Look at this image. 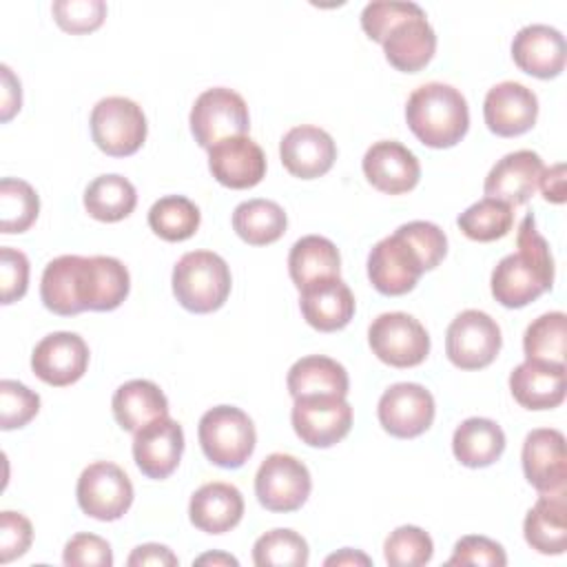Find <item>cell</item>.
<instances>
[{
    "label": "cell",
    "mask_w": 567,
    "mask_h": 567,
    "mask_svg": "<svg viewBox=\"0 0 567 567\" xmlns=\"http://www.w3.org/2000/svg\"><path fill=\"white\" fill-rule=\"evenodd\" d=\"M423 11L419 4L414 2H401V0H374L368 2L361 11V29L365 31V35L374 42H383L385 33L399 24L401 20L414 16Z\"/></svg>",
    "instance_id": "44"
},
{
    "label": "cell",
    "mask_w": 567,
    "mask_h": 567,
    "mask_svg": "<svg viewBox=\"0 0 567 567\" xmlns=\"http://www.w3.org/2000/svg\"><path fill=\"white\" fill-rule=\"evenodd\" d=\"M492 295L505 308H523L554 286V259L549 244L536 230V219L527 213L516 233V252L505 255L492 270Z\"/></svg>",
    "instance_id": "2"
},
{
    "label": "cell",
    "mask_w": 567,
    "mask_h": 567,
    "mask_svg": "<svg viewBox=\"0 0 567 567\" xmlns=\"http://www.w3.org/2000/svg\"><path fill=\"white\" fill-rule=\"evenodd\" d=\"M279 157L290 175L299 179H315L332 168L337 159V144L328 131L301 124L281 137Z\"/></svg>",
    "instance_id": "20"
},
{
    "label": "cell",
    "mask_w": 567,
    "mask_h": 567,
    "mask_svg": "<svg viewBox=\"0 0 567 567\" xmlns=\"http://www.w3.org/2000/svg\"><path fill=\"white\" fill-rule=\"evenodd\" d=\"M40 410L38 392L13 379L0 381V427L16 430L24 427Z\"/></svg>",
    "instance_id": "42"
},
{
    "label": "cell",
    "mask_w": 567,
    "mask_h": 567,
    "mask_svg": "<svg viewBox=\"0 0 567 567\" xmlns=\"http://www.w3.org/2000/svg\"><path fill=\"white\" fill-rule=\"evenodd\" d=\"M385 60L403 73L421 71L436 51V33L425 18V11H419L399 24H394L383 38Z\"/></svg>",
    "instance_id": "26"
},
{
    "label": "cell",
    "mask_w": 567,
    "mask_h": 567,
    "mask_svg": "<svg viewBox=\"0 0 567 567\" xmlns=\"http://www.w3.org/2000/svg\"><path fill=\"white\" fill-rule=\"evenodd\" d=\"M363 175L381 193L401 195L412 190L421 177L416 155L396 140L374 142L363 155Z\"/></svg>",
    "instance_id": "21"
},
{
    "label": "cell",
    "mask_w": 567,
    "mask_h": 567,
    "mask_svg": "<svg viewBox=\"0 0 567 567\" xmlns=\"http://www.w3.org/2000/svg\"><path fill=\"white\" fill-rule=\"evenodd\" d=\"M339 270L341 255L330 239L321 235H306L292 244L288 255V272L299 290L315 279L339 277Z\"/></svg>",
    "instance_id": "32"
},
{
    "label": "cell",
    "mask_w": 567,
    "mask_h": 567,
    "mask_svg": "<svg viewBox=\"0 0 567 567\" xmlns=\"http://www.w3.org/2000/svg\"><path fill=\"white\" fill-rule=\"evenodd\" d=\"M62 560L69 567H111L113 551L102 536L75 534L64 545Z\"/></svg>",
    "instance_id": "46"
},
{
    "label": "cell",
    "mask_w": 567,
    "mask_h": 567,
    "mask_svg": "<svg viewBox=\"0 0 567 567\" xmlns=\"http://www.w3.org/2000/svg\"><path fill=\"white\" fill-rule=\"evenodd\" d=\"M204 456L226 470L241 467L255 452L257 432L250 416L235 405H215L206 410L197 425Z\"/></svg>",
    "instance_id": "5"
},
{
    "label": "cell",
    "mask_w": 567,
    "mask_h": 567,
    "mask_svg": "<svg viewBox=\"0 0 567 567\" xmlns=\"http://www.w3.org/2000/svg\"><path fill=\"white\" fill-rule=\"evenodd\" d=\"M33 540V527L27 516L4 509L0 514V563H11L27 554Z\"/></svg>",
    "instance_id": "48"
},
{
    "label": "cell",
    "mask_w": 567,
    "mask_h": 567,
    "mask_svg": "<svg viewBox=\"0 0 567 567\" xmlns=\"http://www.w3.org/2000/svg\"><path fill=\"white\" fill-rule=\"evenodd\" d=\"M370 565V558L361 551H354L350 547H343L339 554H332L326 558V565Z\"/></svg>",
    "instance_id": "52"
},
{
    "label": "cell",
    "mask_w": 567,
    "mask_h": 567,
    "mask_svg": "<svg viewBox=\"0 0 567 567\" xmlns=\"http://www.w3.org/2000/svg\"><path fill=\"white\" fill-rule=\"evenodd\" d=\"M405 120L421 144L450 148L467 133L470 109L458 89L443 82H427L408 97Z\"/></svg>",
    "instance_id": "3"
},
{
    "label": "cell",
    "mask_w": 567,
    "mask_h": 567,
    "mask_svg": "<svg viewBox=\"0 0 567 567\" xmlns=\"http://www.w3.org/2000/svg\"><path fill=\"white\" fill-rule=\"evenodd\" d=\"M173 295L182 308L206 315L221 308L230 295L228 264L213 250H190L173 268Z\"/></svg>",
    "instance_id": "4"
},
{
    "label": "cell",
    "mask_w": 567,
    "mask_h": 567,
    "mask_svg": "<svg viewBox=\"0 0 567 567\" xmlns=\"http://www.w3.org/2000/svg\"><path fill=\"white\" fill-rule=\"evenodd\" d=\"M447 252L445 233L423 219L401 224L377 241L368 255V277L374 290L388 297L410 292L425 270L436 268Z\"/></svg>",
    "instance_id": "1"
},
{
    "label": "cell",
    "mask_w": 567,
    "mask_h": 567,
    "mask_svg": "<svg viewBox=\"0 0 567 567\" xmlns=\"http://www.w3.org/2000/svg\"><path fill=\"white\" fill-rule=\"evenodd\" d=\"M523 534L532 549L558 556L567 549V503L565 494H540L523 520Z\"/></svg>",
    "instance_id": "28"
},
{
    "label": "cell",
    "mask_w": 567,
    "mask_h": 567,
    "mask_svg": "<svg viewBox=\"0 0 567 567\" xmlns=\"http://www.w3.org/2000/svg\"><path fill=\"white\" fill-rule=\"evenodd\" d=\"M483 117L487 128L501 137L523 135L536 124L538 97L525 84L505 80L487 91Z\"/></svg>",
    "instance_id": "18"
},
{
    "label": "cell",
    "mask_w": 567,
    "mask_h": 567,
    "mask_svg": "<svg viewBox=\"0 0 567 567\" xmlns=\"http://www.w3.org/2000/svg\"><path fill=\"white\" fill-rule=\"evenodd\" d=\"M179 560L177 556L159 543H146L133 549V554L128 556L126 565L131 567H144V565H155V567H175Z\"/></svg>",
    "instance_id": "49"
},
{
    "label": "cell",
    "mask_w": 567,
    "mask_h": 567,
    "mask_svg": "<svg viewBox=\"0 0 567 567\" xmlns=\"http://www.w3.org/2000/svg\"><path fill=\"white\" fill-rule=\"evenodd\" d=\"M308 543L295 529H270L252 545L257 567H303L308 563Z\"/></svg>",
    "instance_id": "40"
},
{
    "label": "cell",
    "mask_w": 567,
    "mask_h": 567,
    "mask_svg": "<svg viewBox=\"0 0 567 567\" xmlns=\"http://www.w3.org/2000/svg\"><path fill=\"white\" fill-rule=\"evenodd\" d=\"M29 286V259L11 246L0 248V299L4 306L24 297Z\"/></svg>",
    "instance_id": "45"
},
{
    "label": "cell",
    "mask_w": 567,
    "mask_h": 567,
    "mask_svg": "<svg viewBox=\"0 0 567 567\" xmlns=\"http://www.w3.org/2000/svg\"><path fill=\"white\" fill-rule=\"evenodd\" d=\"M565 363L525 359L509 374V390L525 410H551L565 401Z\"/></svg>",
    "instance_id": "25"
},
{
    "label": "cell",
    "mask_w": 567,
    "mask_h": 567,
    "mask_svg": "<svg viewBox=\"0 0 567 567\" xmlns=\"http://www.w3.org/2000/svg\"><path fill=\"white\" fill-rule=\"evenodd\" d=\"M545 166L538 153L520 148L501 157L485 177L483 190L487 197L501 199L509 206L525 204L538 188Z\"/></svg>",
    "instance_id": "23"
},
{
    "label": "cell",
    "mask_w": 567,
    "mask_h": 567,
    "mask_svg": "<svg viewBox=\"0 0 567 567\" xmlns=\"http://www.w3.org/2000/svg\"><path fill=\"white\" fill-rule=\"evenodd\" d=\"M75 496L86 516L95 520H117L133 503V483L120 465L95 461L82 470Z\"/></svg>",
    "instance_id": "11"
},
{
    "label": "cell",
    "mask_w": 567,
    "mask_h": 567,
    "mask_svg": "<svg viewBox=\"0 0 567 567\" xmlns=\"http://www.w3.org/2000/svg\"><path fill=\"white\" fill-rule=\"evenodd\" d=\"M447 565H487V567H503L507 565L505 549L487 538V536H463L456 540Z\"/></svg>",
    "instance_id": "47"
},
{
    "label": "cell",
    "mask_w": 567,
    "mask_h": 567,
    "mask_svg": "<svg viewBox=\"0 0 567 567\" xmlns=\"http://www.w3.org/2000/svg\"><path fill=\"white\" fill-rule=\"evenodd\" d=\"M567 317L560 310L545 312L534 319L523 334L525 359L545 363H565Z\"/></svg>",
    "instance_id": "39"
},
{
    "label": "cell",
    "mask_w": 567,
    "mask_h": 567,
    "mask_svg": "<svg viewBox=\"0 0 567 567\" xmlns=\"http://www.w3.org/2000/svg\"><path fill=\"white\" fill-rule=\"evenodd\" d=\"M434 543L416 525H401L383 543V556L390 567H419L432 560Z\"/></svg>",
    "instance_id": "41"
},
{
    "label": "cell",
    "mask_w": 567,
    "mask_h": 567,
    "mask_svg": "<svg viewBox=\"0 0 567 567\" xmlns=\"http://www.w3.org/2000/svg\"><path fill=\"white\" fill-rule=\"evenodd\" d=\"M58 27L66 33H91L102 27L106 18V2L102 0H55L51 4Z\"/></svg>",
    "instance_id": "43"
},
{
    "label": "cell",
    "mask_w": 567,
    "mask_h": 567,
    "mask_svg": "<svg viewBox=\"0 0 567 567\" xmlns=\"http://www.w3.org/2000/svg\"><path fill=\"white\" fill-rule=\"evenodd\" d=\"M290 421L301 443L332 447L352 427V405L337 394H303L295 399Z\"/></svg>",
    "instance_id": "8"
},
{
    "label": "cell",
    "mask_w": 567,
    "mask_h": 567,
    "mask_svg": "<svg viewBox=\"0 0 567 567\" xmlns=\"http://www.w3.org/2000/svg\"><path fill=\"white\" fill-rule=\"evenodd\" d=\"M505 450L503 427L485 416L465 419L452 436V452L465 467H487L501 458Z\"/></svg>",
    "instance_id": "30"
},
{
    "label": "cell",
    "mask_w": 567,
    "mask_h": 567,
    "mask_svg": "<svg viewBox=\"0 0 567 567\" xmlns=\"http://www.w3.org/2000/svg\"><path fill=\"white\" fill-rule=\"evenodd\" d=\"M2 75V106H0V120L9 122L22 106V91H20V80L13 75V71L2 64L0 66Z\"/></svg>",
    "instance_id": "50"
},
{
    "label": "cell",
    "mask_w": 567,
    "mask_h": 567,
    "mask_svg": "<svg viewBox=\"0 0 567 567\" xmlns=\"http://www.w3.org/2000/svg\"><path fill=\"white\" fill-rule=\"evenodd\" d=\"M565 55V38L549 24H527L512 40V58L516 66L540 80L560 75Z\"/></svg>",
    "instance_id": "24"
},
{
    "label": "cell",
    "mask_w": 567,
    "mask_h": 567,
    "mask_svg": "<svg viewBox=\"0 0 567 567\" xmlns=\"http://www.w3.org/2000/svg\"><path fill=\"white\" fill-rule=\"evenodd\" d=\"M117 425L126 432H137L155 419L168 416L166 394L148 379H133L122 383L111 401Z\"/></svg>",
    "instance_id": "29"
},
{
    "label": "cell",
    "mask_w": 567,
    "mask_h": 567,
    "mask_svg": "<svg viewBox=\"0 0 567 567\" xmlns=\"http://www.w3.org/2000/svg\"><path fill=\"white\" fill-rule=\"evenodd\" d=\"M190 133L202 148L213 144L246 135L250 128V115L244 97L226 86H213L197 95L190 109Z\"/></svg>",
    "instance_id": "7"
},
{
    "label": "cell",
    "mask_w": 567,
    "mask_h": 567,
    "mask_svg": "<svg viewBox=\"0 0 567 567\" xmlns=\"http://www.w3.org/2000/svg\"><path fill=\"white\" fill-rule=\"evenodd\" d=\"M461 233L472 241H494L505 237L514 226V206L483 197L467 206L456 219Z\"/></svg>",
    "instance_id": "37"
},
{
    "label": "cell",
    "mask_w": 567,
    "mask_h": 567,
    "mask_svg": "<svg viewBox=\"0 0 567 567\" xmlns=\"http://www.w3.org/2000/svg\"><path fill=\"white\" fill-rule=\"evenodd\" d=\"M91 257L60 255L42 272L40 299L47 310L71 317L89 310Z\"/></svg>",
    "instance_id": "13"
},
{
    "label": "cell",
    "mask_w": 567,
    "mask_h": 567,
    "mask_svg": "<svg viewBox=\"0 0 567 567\" xmlns=\"http://www.w3.org/2000/svg\"><path fill=\"white\" fill-rule=\"evenodd\" d=\"M195 565H239L237 558L228 556V554H202L199 558H195Z\"/></svg>",
    "instance_id": "53"
},
{
    "label": "cell",
    "mask_w": 567,
    "mask_h": 567,
    "mask_svg": "<svg viewBox=\"0 0 567 567\" xmlns=\"http://www.w3.org/2000/svg\"><path fill=\"white\" fill-rule=\"evenodd\" d=\"M184 452V430L171 419L162 416L144 425L133 436V458L140 472L148 478L162 481L171 476Z\"/></svg>",
    "instance_id": "17"
},
{
    "label": "cell",
    "mask_w": 567,
    "mask_h": 567,
    "mask_svg": "<svg viewBox=\"0 0 567 567\" xmlns=\"http://www.w3.org/2000/svg\"><path fill=\"white\" fill-rule=\"evenodd\" d=\"M89 124L95 146L111 157H128L137 153L148 128L142 106L122 95L102 97L93 106Z\"/></svg>",
    "instance_id": "6"
},
{
    "label": "cell",
    "mask_w": 567,
    "mask_h": 567,
    "mask_svg": "<svg viewBox=\"0 0 567 567\" xmlns=\"http://www.w3.org/2000/svg\"><path fill=\"white\" fill-rule=\"evenodd\" d=\"M199 221V208L184 195L159 197L148 210V226L164 241H184L193 237Z\"/></svg>",
    "instance_id": "35"
},
{
    "label": "cell",
    "mask_w": 567,
    "mask_h": 567,
    "mask_svg": "<svg viewBox=\"0 0 567 567\" xmlns=\"http://www.w3.org/2000/svg\"><path fill=\"white\" fill-rule=\"evenodd\" d=\"M538 186L547 202L563 204L565 202V164H554V166L545 168Z\"/></svg>",
    "instance_id": "51"
},
{
    "label": "cell",
    "mask_w": 567,
    "mask_h": 567,
    "mask_svg": "<svg viewBox=\"0 0 567 567\" xmlns=\"http://www.w3.org/2000/svg\"><path fill=\"white\" fill-rule=\"evenodd\" d=\"M368 343L379 361L392 368H412L425 361L430 334L408 312H383L368 328Z\"/></svg>",
    "instance_id": "9"
},
{
    "label": "cell",
    "mask_w": 567,
    "mask_h": 567,
    "mask_svg": "<svg viewBox=\"0 0 567 567\" xmlns=\"http://www.w3.org/2000/svg\"><path fill=\"white\" fill-rule=\"evenodd\" d=\"M288 392L292 399L303 394H337L346 396L350 379L346 368L323 354H308L295 361L288 370Z\"/></svg>",
    "instance_id": "31"
},
{
    "label": "cell",
    "mask_w": 567,
    "mask_h": 567,
    "mask_svg": "<svg viewBox=\"0 0 567 567\" xmlns=\"http://www.w3.org/2000/svg\"><path fill=\"white\" fill-rule=\"evenodd\" d=\"M131 290V275L126 266L115 257H91V286L89 310L106 312L115 310Z\"/></svg>",
    "instance_id": "36"
},
{
    "label": "cell",
    "mask_w": 567,
    "mask_h": 567,
    "mask_svg": "<svg viewBox=\"0 0 567 567\" xmlns=\"http://www.w3.org/2000/svg\"><path fill=\"white\" fill-rule=\"evenodd\" d=\"M86 368L89 346L75 332H51L38 341L31 352L33 374L53 388H64L80 381Z\"/></svg>",
    "instance_id": "16"
},
{
    "label": "cell",
    "mask_w": 567,
    "mask_h": 567,
    "mask_svg": "<svg viewBox=\"0 0 567 567\" xmlns=\"http://www.w3.org/2000/svg\"><path fill=\"white\" fill-rule=\"evenodd\" d=\"M501 343L498 323L474 308L456 315L445 332V354L461 370L487 368L496 359Z\"/></svg>",
    "instance_id": "10"
},
{
    "label": "cell",
    "mask_w": 567,
    "mask_h": 567,
    "mask_svg": "<svg viewBox=\"0 0 567 567\" xmlns=\"http://www.w3.org/2000/svg\"><path fill=\"white\" fill-rule=\"evenodd\" d=\"M244 516V496L230 483H206L190 496L188 518L206 534H224L239 525Z\"/></svg>",
    "instance_id": "27"
},
{
    "label": "cell",
    "mask_w": 567,
    "mask_h": 567,
    "mask_svg": "<svg viewBox=\"0 0 567 567\" xmlns=\"http://www.w3.org/2000/svg\"><path fill=\"white\" fill-rule=\"evenodd\" d=\"M208 168L221 186L244 190L264 179L266 155L248 135L226 137L208 148Z\"/></svg>",
    "instance_id": "19"
},
{
    "label": "cell",
    "mask_w": 567,
    "mask_h": 567,
    "mask_svg": "<svg viewBox=\"0 0 567 567\" xmlns=\"http://www.w3.org/2000/svg\"><path fill=\"white\" fill-rule=\"evenodd\" d=\"M40 213V197L35 188L18 177H2L0 182V233H24L33 226Z\"/></svg>",
    "instance_id": "38"
},
{
    "label": "cell",
    "mask_w": 567,
    "mask_h": 567,
    "mask_svg": "<svg viewBox=\"0 0 567 567\" xmlns=\"http://www.w3.org/2000/svg\"><path fill=\"white\" fill-rule=\"evenodd\" d=\"M288 226L284 208L272 199H246L233 210L235 233L250 246H266L277 241Z\"/></svg>",
    "instance_id": "33"
},
{
    "label": "cell",
    "mask_w": 567,
    "mask_h": 567,
    "mask_svg": "<svg viewBox=\"0 0 567 567\" xmlns=\"http://www.w3.org/2000/svg\"><path fill=\"white\" fill-rule=\"evenodd\" d=\"M434 396L419 383L390 385L377 405L381 427L396 439H414L423 434L434 421Z\"/></svg>",
    "instance_id": "14"
},
{
    "label": "cell",
    "mask_w": 567,
    "mask_h": 567,
    "mask_svg": "<svg viewBox=\"0 0 567 567\" xmlns=\"http://www.w3.org/2000/svg\"><path fill=\"white\" fill-rule=\"evenodd\" d=\"M523 472L540 494H565L567 452L565 436L554 427H536L523 441Z\"/></svg>",
    "instance_id": "15"
},
{
    "label": "cell",
    "mask_w": 567,
    "mask_h": 567,
    "mask_svg": "<svg viewBox=\"0 0 567 567\" xmlns=\"http://www.w3.org/2000/svg\"><path fill=\"white\" fill-rule=\"evenodd\" d=\"M135 186L117 173L95 177L84 190V208L97 221H120L135 210Z\"/></svg>",
    "instance_id": "34"
},
{
    "label": "cell",
    "mask_w": 567,
    "mask_h": 567,
    "mask_svg": "<svg viewBox=\"0 0 567 567\" xmlns=\"http://www.w3.org/2000/svg\"><path fill=\"white\" fill-rule=\"evenodd\" d=\"M299 308L308 326L319 332H334L350 323L354 295L341 277H321L301 288Z\"/></svg>",
    "instance_id": "22"
},
{
    "label": "cell",
    "mask_w": 567,
    "mask_h": 567,
    "mask_svg": "<svg viewBox=\"0 0 567 567\" xmlns=\"http://www.w3.org/2000/svg\"><path fill=\"white\" fill-rule=\"evenodd\" d=\"M312 489L308 467L292 454L275 452L266 456L255 474V494L261 507L268 512H295L299 509Z\"/></svg>",
    "instance_id": "12"
}]
</instances>
